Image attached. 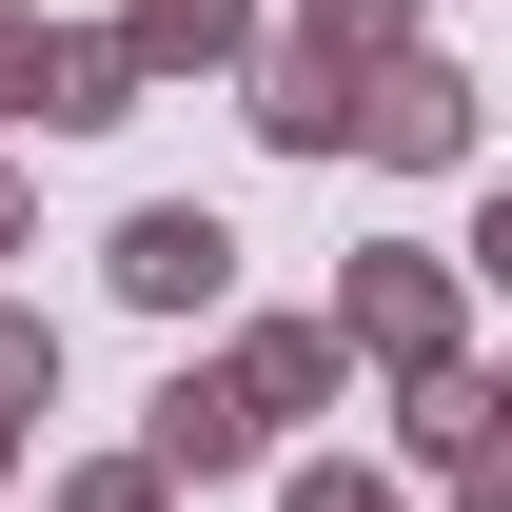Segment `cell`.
Listing matches in <instances>:
<instances>
[{
    "mask_svg": "<svg viewBox=\"0 0 512 512\" xmlns=\"http://www.w3.org/2000/svg\"><path fill=\"white\" fill-rule=\"evenodd\" d=\"M217 276V217H138V296H197Z\"/></svg>",
    "mask_w": 512,
    "mask_h": 512,
    "instance_id": "1",
    "label": "cell"
}]
</instances>
